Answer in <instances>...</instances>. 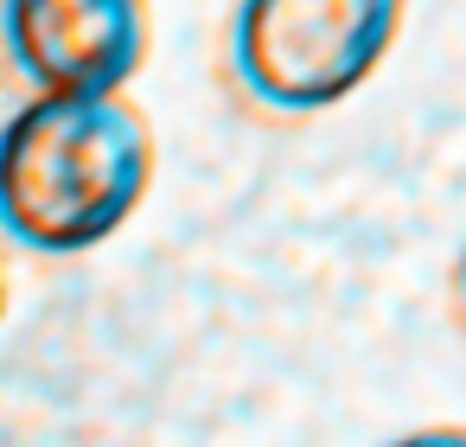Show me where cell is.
Returning <instances> with one entry per match:
<instances>
[{
    "mask_svg": "<svg viewBox=\"0 0 466 447\" xmlns=\"http://www.w3.org/2000/svg\"><path fill=\"white\" fill-rule=\"evenodd\" d=\"M154 186V128L122 90H39L0 147V218L33 256L109 243Z\"/></svg>",
    "mask_w": 466,
    "mask_h": 447,
    "instance_id": "6da1fadb",
    "label": "cell"
},
{
    "mask_svg": "<svg viewBox=\"0 0 466 447\" xmlns=\"http://www.w3.org/2000/svg\"><path fill=\"white\" fill-rule=\"evenodd\" d=\"M409 0H237L230 77L268 116H319L358 97L402 33Z\"/></svg>",
    "mask_w": 466,
    "mask_h": 447,
    "instance_id": "7a4b0ae2",
    "label": "cell"
},
{
    "mask_svg": "<svg viewBox=\"0 0 466 447\" xmlns=\"http://www.w3.org/2000/svg\"><path fill=\"white\" fill-rule=\"evenodd\" d=\"M7 52L33 90H128L154 52L147 0H7Z\"/></svg>",
    "mask_w": 466,
    "mask_h": 447,
    "instance_id": "3957f363",
    "label": "cell"
},
{
    "mask_svg": "<svg viewBox=\"0 0 466 447\" xmlns=\"http://www.w3.org/2000/svg\"><path fill=\"white\" fill-rule=\"evenodd\" d=\"M460 307H466V249H460Z\"/></svg>",
    "mask_w": 466,
    "mask_h": 447,
    "instance_id": "277c9868",
    "label": "cell"
}]
</instances>
